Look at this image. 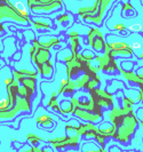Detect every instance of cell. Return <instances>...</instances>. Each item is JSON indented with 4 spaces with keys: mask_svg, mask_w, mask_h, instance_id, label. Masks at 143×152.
<instances>
[{
    "mask_svg": "<svg viewBox=\"0 0 143 152\" xmlns=\"http://www.w3.org/2000/svg\"><path fill=\"white\" fill-rule=\"evenodd\" d=\"M15 5H16V8L20 10V13H21L24 17H28V12H26V9L24 7L23 2H15Z\"/></svg>",
    "mask_w": 143,
    "mask_h": 152,
    "instance_id": "cell-1",
    "label": "cell"
},
{
    "mask_svg": "<svg viewBox=\"0 0 143 152\" xmlns=\"http://www.w3.org/2000/svg\"><path fill=\"white\" fill-rule=\"evenodd\" d=\"M141 45L139 44V42H134V45H133V48H140Z\"/></svg>",
    "mask_w": 143,
    "mask_h": 152,
    "instance_id": "cell-2",
    "label": "cell"
}]
</instances>
